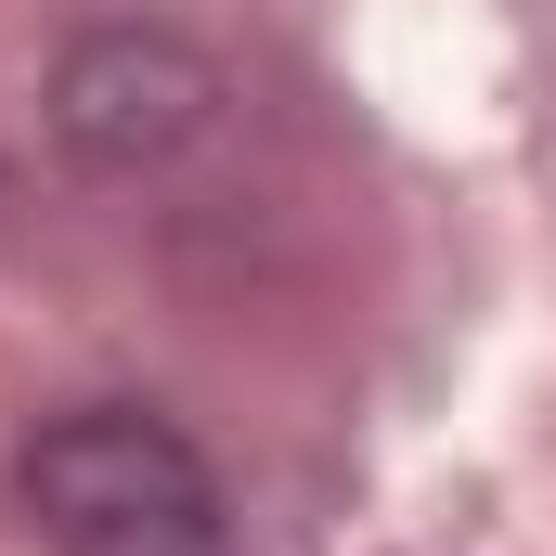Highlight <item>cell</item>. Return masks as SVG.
<instances>
[{"instance_id":"1","label":"cell","mask_w":556,"mask_h":556,"mask_svg":"<svg viewBox=\"0 0 556 556\" xmlns=\"http://www.w3.org/2000/svg\"><path fill=\"white\" fill-rule=\"evenodd\" d=\"M13 505L52 556H233V492L220 466L142 402H78L39 415L13 453Z\"/></svg>"},{"instance_id":"2","label":"cell","mask_w":556,"mask_h":556,"mask_svg":"<svg viewBox=\"0 0 556 556\" xmlns=\"http://www.w3.org/2000/svg\"><path fill=\"white\" fill-rule=\"evenodd\" d=\"M39 117L65 142V168H91V181H168V168H194L220 142L233 78H220L207 39H181L155 13H104V26H78L52 52Z\"/></svg>"},{"instance_id":"3","label":"cell","mask_w":556,"mask_h":556,"mask_svg":"<svg viewBox=\"0 0 556 556\" xmlns=\"http://www.w3.org/2000/svg\"><path fill=\"white\" fill-rule=\"evenodd\" d=\"M0 194H13V155H0Z\"/></svg>"}]
</instances>
